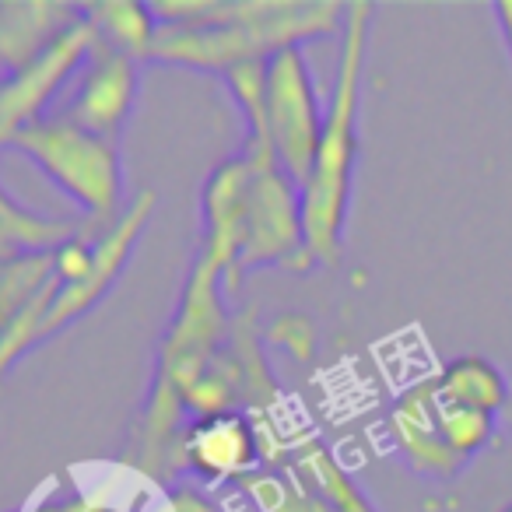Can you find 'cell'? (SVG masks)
I'll use <instances>...</instances> for the list:
<instances>
[{"mask_svg":"<svg viewBox=\"0 0 512 512\" xmlns=\"http://www.w3.org/2000/svg\"><path fill=\"white\" fill-rule=\"evenodd\" d=\"M158 18V39L148 60L225 74L232 67L256 64L288 46L330 39L344 29L348 4H151Z\"/></svg>","mask_w":512,"mask_h":512,"instance_id":"obj_1","label":"cell"},{"mask_svg":"<svg viewBox=\"0 0 512 512\" xmlns=\"http://www.w3.org/2000/svg\"><path fill=\"white\" fill-rule=\"evenodd\" d=\"M376 8L348 4V18L341 29V60L330 102L323 109V134L316 144L313 169L302 186V232L313 264L337 267L344 253V225H348L351 193L358 169V109H362V74L369 29Z\"/></svg>","mask_w":512,"mask_h":512,"instance_id":"obj_2","label":"cell"},{"mask_svg":"<svg viewBox=\"0 0 512 512\" xmlns=\"http://www.w3.org/2000/svg\"><path fill=\"white\" fill-rule=\"evenodd\" d=\"M25 155L64 197H71L88 225H113L123 200V158L120 141L88 134L60 116H43L18 130L8 144Z\"/></svg>","mask_w":512,"mask_h":512,"instance_id":"obj_3","label":"cell"},{"mask_svg":"<svg viewBox=\"0 0 512 512\" xmlns=\"http://www.w3.org/2000/svg\"><path fill=\"white\" fill-rule=\"evenodd\" d=\"M249 165H253V176H249L246 193V221H242L239 256H235L232 278H228L232 292L242 285L246 271H264V267L309 271L313 267L306 232H302L299 183L281 169L274 155L249 158Z\"/></svg>","mask_w":512,"mask_h":512,"instance_id":"obj_4","label":"cell"},{"mask_svg":"<svg viewBox=\"0 0 512 512\" xmlns=\"http://www.w3.org/2000/svg\"><path fill=\"white\" fill-rule=\"evenodd\" d=\"M267 134L278 165L288 176L306 186L309 169H313L316 144L323 134V109L320 95L313 85V71L302 53V46H288L267 57Z\"/></svg>","mask_w":512,"mask_h":512,"instance_id":"obj_5","label":"cell"},{"mask_svg":"<svg viewBox=\"0 0 512 512\" xmlns=\"http://www.w3.org/2000/svg\"><path fill=\"white\" fill-rule=\"evenodd\" d=\"M137 88H141V71L137 60L127 53L106 46L95 36V46L60 102L50 109V116L71 120L74 127L88 134L120 141L123 127L130 123V113L137 106Z\"/></svg>","mask_w":512,"mask_h":512,"instance_id":"obj_6","label":"cell"},{"mask_svg":"<svg viewBox=\"0 0 512 512\" xmlns=\"http://www.w3.org/2000/svg\"><path fill=\"white\" fill-rule=\"evenodd\" d=\"M155 190H144L123 207V214L106 225L95 239V260L78 281L60 288V295L53 299L50 313H46L43 327H39V337H36V348L46 344L50 337L64 334L71 323H78L85 313H92L102 299L109 295V288L120 281L123 267L130 264V256H134V246L141 242L144 228H148L151 214H155Z\"/></svg>","mask_w":512,"mask_h":512,"instance_id":"obj_7","label":"cell"},{"mask_svg":"<svg viewBox=\"0 0 512 512\" xmlns=\"http://www.w3.org/2000/svg\"><path fill=\"white\" fill-rule=\"evenodd\" d=\"M95 46V29L88 15L64 32L46 53H39L22 71L0 78V148H8L11 137L29 123L50 116V102L57 106L60 95L81 71Z\"/></svg>","mask_w":512,"mask_h":512,"instance_id":"obj_8","label":"cell"},{"mask_svg":"<svg viewBox=\"0 0 512 512\" xmlns=\"http://www.w3.org/2000/svg\"><path fill=\"white\" fill-rule=\"evenodd\" d=\"M260 432L256 421L242 411H221L197 418L183 428L176 442V463L186 474H193L204 484L225 481H249L260 463Z\"/></svg>","mask_w":512,"mask_h":512,"instance_id":"obj_9","label":"cell"},{"mask_svg":"<svg viewBox=\"0 0 512 512\" xmlns=\"http://www.w3.org/2000/svg\"><path fill=\"white\" fill-rule=\"evenodd\" d=\"M390 428L393 449L400 453V460L425 481H453L463 474L467 463L446 446L439 432V418H435V390L432 379L411 386L397 404L390 407Z\"/></svg>","mask_w":512,"mask_h":512,"instance_id":"obj_10","label":"cell"},{"mask_svg":"<svg viewBox=\"0 0 512 512\" xmlns=\"http://www.w3.org/2000/svg\"><path fill=\"white\" fill-rule=\"evenodd\" d=\"M249 176H253L249 158L235 155L228 162H221L207 176L204 190H200V221H204V232H200L197 253L207 256L211 264H218L225 271V288L228 278H232L235 256H239Z\"/></svg>","mask_w":512,"mask_h":512,"instance_id":"obj_11","label":"cell"},{"mask_svg":"<svg viewBox=\"0 0 512 512\" xmlns=\"http://www.w3.org/2000/svg\"><path fill=\"white\" fill-rule=\"evenodd\" d=\"M81 18L85 4H0V78L32 64Z\"/></svg>","mask_w":512,"mask_h":512,"instance_id":"obj_12","label":"cell"},{"mask_svg":"<svg viewBox=\"0 0 512 512\" xmlns=\"http://www.w3.org/2000/svg\"><path fill=\"white\" fill-rule=\"evenodd\" d=\"M435 386L446 400L470 407V411L491 414V418H502L505 404L512 397V383L505 379V372L481 355H460L446 362L435 376Z\"/></svg>","mask_w":512,"mask_h":512,"instance_id":"obj_13","label":"cell"},{"mask_svg":"<svg viewBox=\"0 0 512 512\" xmlns=\"http://www.w3.org/2000/svg\"><path fill=\"white\" fill-rule=\"evenodd\" d=\"M285 470L299 484H306L316 498H323L334 512H376L369 495L351 481L348 470L330 456V449L323 442L295 449V456L285 463Z\"/></svg>","mask_w":512,"mask_h":512,"instance_id":"obj_14","label":"cell"},{"mask_svg":"<svg viewBox=\"0 0 512 512\" xmlns=\"http://www.w3.org/2000/svg\"><path fill=\"white\" fill-rule=\"evenodd\" d=\"M78 232H81L78 221L29 211V207H22L4 186H0V256L57 249V246H64L67 239H74Z\"/></svg>","mask_w":512,"mask_h":512,"instance_id":"obj_15","label":"cell"},{"mask_svg":"<svg viewBox=\"0 0 512 512\" xmlns=\"http://www.w3.org/2000/svg\"><path fill=\"white\" fill-rule=\"evenodd\" d=\"M85 15L92 22L95 36L113 50L134 57L137 64L151 57L158 39V18L151 4L134 0H113V4H85Z\"/></svg>","mask_w":512,"mask_h":512,"instance_id":"obj_16","label":"cell"},{"mask_svg":"<svg viewBox=\"0 0 512 512\" xmlns=\"http://www.w3.org/2000/svg\"><path fill=\"white\" fill-rule=\"evenodd\" d=\"M57 281V249L0 256V337Z\"/></svg>","mask_w":512,"mask_h":512,"instance_id":"obj_17","label":"cell"},{"mask_svg":"<svg viewBox=\"0 0 512 512\" xmlns=\"http://www.w3.org/2000/svg\"><path fill=\"white\" fill-rule=\"evenodd\" d=\"M432 390H435V418H439L442 439H446V446L453 449L463 463H470L477 453H481V449L491 446L498 421L491 418V414L470 411V407L446 400L439 393V386H435V379H432Z\"/></svg>","mask_w":512,"mask_h":512,"instance_id":"obj_18","label":"cell"},{"mask_svg":"<svg viewBox=\"0 0 512 512\" xmlns=\"http://www.w3.org/2000/svg\"><path fill=\"white\" fill-rule=\"evenodd\" d=\"M242 491L253 498L260 512H334L306 484L295 481L285 467L271 470V474H253L249 481H242Z\"/></svg>","mask_w":512,"mask_h":512,"instance_id":"obj_19","label":"cell"},{"mask_svg":"<svg viewBox=\"0 0 512 512\" xmlns=\"http://www.w3.org/2000/svg\"><path fill=\"white\" fill-rule=\"evenodd\" d=\"M169 512H218V509H214L211 498L193 488V484H176V488L169 491Z\"/></svg>","mask_w":512,"mask_h":512,"instance_id":"obj_20","label":"cell"},{"mask_svg":"<svg viewBox=\"0 0 512 512\" xmlns=\"http://www.w3.org/2000/svg\"><path fill=\"white\" fill-rule=\"evenodd\" d=\"M491 15H495L498 32H502V43H505V50H509V60H512V0H502V4H495V8H491Z\"/></svg>","mask_w":512,"mask_h":512,"instance_id":"obj_21","label":"cell"},{"mask_svg":"<svg viewBox=\"0 0 512 512\" xmlns=\"http://www.w3.org/2000/svg\"><path fill=\"white\" fill-rule=\"evenodd\" d=\"M502 421H505V428L512 432V397H509V404H505V411H502Z\"/></svg>","mask_w":512,"mask_h":512,"instance_id":"obj_22","label":"cell"},{"mask_svg":"<svg viewBox=\"0 0 512 512\" xmlns=\"http://www.w3.org/2000/svg\"><path fill=\"white\" fill-rule=\"evenodd\" d=\"M502 512H512V502H509V505H505V509H502Z\"/></svg>","mask_w":512,"mask_h":512,"instance_id":"obj_23","label":"cell"},{"mask_svg":"<svg viewBox=\"0 0 512 512\" xmlns=\"http://www.w3.org/2000/svg\"><path fill=\"white\" fill-rule=\"evenodd\" d=\"M15 512H29V509H15Z\"/></svg>","mask_w":512,"mask_h":512,"instance_id":"obj_24","label":"cell"}]
</instances>
